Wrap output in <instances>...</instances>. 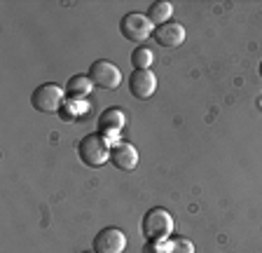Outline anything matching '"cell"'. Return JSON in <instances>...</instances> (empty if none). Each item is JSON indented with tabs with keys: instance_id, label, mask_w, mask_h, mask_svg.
Masks as SVG:
<instances>
[{
	"instance_id": "6da1fadb",
	"label": "cell",
	"mask_w": 262,
	"mask_h": 253,
	"mask_svg": "<svg viewBox=\"0 0 262 253\" xmlns=\"http://www.w3.org/2000/svg\"><path fill=\"white\" fill-rule=\"evenodd\" d=\"M141 232L145 237V242H169L173 235V216L162 206L150 209L141 220Z\"/></svg>"
},
{
	"instance_id": "7a4b0ae2",
	"label": "cell",
	"mask_w": 262,
	"mask_h": 253,
	"mask_svg": "<svg viewBox=\"0 0 262 253\" xmlns=\"http://www.w3.org/2000/svg\"><path fill=\"white\" fill-rule=\"evenodd\" d=\"M110 150H113V143L98 132L87 134L77 143V155H80L82 164H87L89 169H98L105 162H110Z\"/></svg>"
},
{
	"instance_id": "3957f363",
	"label": "cell",
	"mask_w": 262,
	"mask_h": 253,
	"mask_svg": "<svg viewBox=\"0 0 262 253\" xmlns=\"http://www.w3.org/2000/svg\"><path fill=\"white\" fill-rule=\"evenodd\" d=\"M31 103L40 113H61L66 106V89H61L56 82H45L33 92Z\"/></svg>"
},
{
	"instance_id": "277c9868",
	"label": "cell",
	"mask_w": 262,
	"mask_h": 253,
	"mask_svg": "<svg viewBox=\"0 0 262 253\" xmlns=\"http://www.w3.org/2000/svg\"><path fill=\"white\" fill-rule=\"evenodd\" d=\"M120 31H122V35H124L126 40L141 45L155 33V26H152V22L147 19V14H141V12H129V14L122 17Z\"/></svg>"
},
{
	"instance_id": "5b68a950",
	"label": "cell",
	"mask_w": 262,
	"mask_h": 253,
	"mask_svg": "<svg viewBox=\"0 0 262 253\" xmlns=\"http://www.w3.org/2000/svg\"><path fill=\"white\" fill-rule=\"evenodd\" d=\"M89 80L94 82V87H101V89H117L122 85V71L115 66L113 61H105V59H98L94 61L89 66Z\"/></svg>"
},
{
	"instance_id": "8992f818",
	"label": "cell",
	"mask_w": 262,
	"mask_h": 253,
	"mask_svg": "<svg viewBox=\"0 0 262 253\" xmlns=\"http://www.w3.org/2000/svg\"><path fill=\"white\" fill-rule=\"evenodd\" d=\"M126 235L120 227H103L94 237V251L96 253H124Z\"/></svg>"
},
{
	"instance_id": "52a82bcc",
	"label": "cell",
	"mask_w": 262,
	"mask_h": 253,
	"mask_svg": "<svg viewBox=\"0 0 262 253\" xmlns=\"http://www.w3.org/2000/svg\"><path fill=\"white\" fill-rule=\"evenodd\" d=\"M129 92L141 101L152 99V94L157 92V75L152 71H134L129 77Z\"/></svg>"
},
{
	"instance_id": "ba28073f",
	"label": "cell",
	"mask_w": 262,
	"mask_h": 253,
	"mask_svg": "<svg viewBox=\"0 0 262 253\" xmlns=\"http://www.w3.org/2000/svg\"><path fill=\"white\" fill-rule=\"evenodd\" d=\"M124 122H126V115L122 108H105L101 115H98V134H103L113 143V138H117V134L124 129Z\"/></svg>"
},
{
	"instance_id": "9c48e42d",
	"label": "cell",
	"mask_w": 262,
	"mask_h": 253,
	"mask_svg": "<svg viewBox=\"0 0 262 253\" xmlns=\"http://www.w3.org/2000/svg\"><path fill=\"white\" fill-rule=\"evenodd\" d=\"M110 164L120 171H134L138 166V150L129 141H117L110 150Z\"/></svg>"
},
{
	"instance_id": "30bf717a",
	"label": "cell",
	"mask_w": 262,
	"mask_h": 253,
	"mask_svg": "<svg viewBox=\"0 0 262 253\" xmlns=\"http://www.w3.org/2000/svg\"><path fill=\"white\" fill-rule=\"evenodd\" d=\"M152 35L157 40V45H162L166 50H176V47H180V45L185 43V26L178 22H169V24H164V26L155 28Z\"/></svg>"
},
{
	"instance_id": "8fae6325",
	"label": "cell",
	"mask_w": 262,
	"mask_h": 253,
	"mask_svg": "<svg viewBox=\"0 0 262 253\" xmlns=\"http://www.w3.org/2000/svg\"><path fill=\"white\" fill-rule=\"evenodd\" d=\"M94 82L89 80V75H73L66 85V96L71 101H84L92 94Z\"/></svg>"
},
{
	"instance_id": "7c38bea8",
	"label": "cell",
	"mask_w": 262,
	"mask_h": 253,
	"mask_svg": "<svg viewBox=\"0 0 262 253\" xmlns=\"http://www.w3.org/2000/svg\"><path fill=\"white\" fill-rule=\"evenodd\" d=\"M171 14H173V5L171 3H166V0H157V3H152L150 5V10H147V19L152 22V26H164V24L171 22Z\"/></svg>"
},
{
	"instance_id": "4fadbf2b",
	"label": "cell",
	"mask_w": 262,
	"mask_h": 253,
	"mask_svg": "<svg viewBox=\"0 0 262 253\" xmlns=\"http://www.w3.org/2000/svg\"><path fill=\"white\" fill-rule=\"evenodd\" d=\"M155 64V54L150 47H136L131 52V66L134 71H152Z\"/></svg>"
},
{
	"instance_id": "5bb4252c",
	"label": "cell",
	"mask_w": 262,
	"mask_h": 253,
	"mask_svg": "<svg viewBox=\"0 0 262 253\" xmlns=\"http://www.w3.org/2000/svg\"><path fill=\"white\" fill-rule=\"evenodd\" d=\"M84 110H87V103H84V101H71V99H68V101H66V106L61 108L59 115L63 117L66 122H75L77 117L84 113Z\"/></svg>"
},
{
	"instance_id": "9a60e30c",
	"label": "cell",
	"mask_w": 262,
	"mask_h": 253,
	"mask_svg": "<svg viewBox=\"0 0 262 253\" xmlns=\"http://www.w3.org/2000/svg\"><path fill=\"white\" fill-rule=\"evenodd\" d=\"M166 253H194V244L187 239H173L171 244H166Z\"/></svg>"
},
{
	"instance_id": "2e32d148",
	"label": "cell",
	"mask_w": 262,
	"mask_h": 253,
	"mask_svg": "<svg viewBox=\"0 0 262 253\" xmlns=\"http://www.w3.org/2000/svg\"><path fill=\"white\" fill-rule=\"evenodd\" d=\"M143 253H166V242L159 244V242H147Z\"/></svg>"
},
{
	"instance_id": "e0dca14e",
	"label": "cell",
	"mask_w": 262,
	"mask_h": 253,
	"mask_svg": "<svg viewBox=\"0 0 262 253\" xmlns=\"http://www.w3.org/2000/svg\"><path fill=\"white\" fill-rule=\"evenodd\" d=\"M260 77H262V61H260Z\"/></svg>"
},
{
	"instance_id": "ac0fdd59",
	"label": "cell",
	"mask_w": 262,
	"mask_h": 253,
	"mask_svg": "<svg viewBox=\"0 0 262 253\" xmlns=\"http://www.w3.org/2000/svg\"><path fill=\"white\" fill-rule=\"evenodd\" d=\"M82 253H96V251H82Z\"/></svg>"
},
{
	"instance_id": "d6986e66",
	"label": "cell",
	"mask_w": 262,
	"mask_h": 253,
	"mask_svg": "<svg viewBox=\"0 0 262 253\" xmlns=\"http://www.w3.org/2000/svg\"><path fill=\"white\" fill-rule=\"evenodd\" d=\"M260 103H262V94H260Z\"/></svg>"
}]
</instances>
